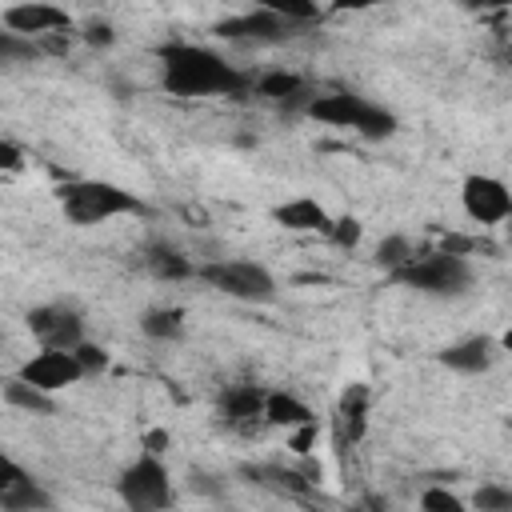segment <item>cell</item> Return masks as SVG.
I'll return each mask as SVG.
<instances>
[{"mask_svg":"<svg viewBox=\"0 0 512 512\" xmlns=\"http://www.w3.org/2000/svg\"><path fill=\"white\" fill-rule=\"evenodd\" d=\"M168 444H172L168 428H148V432H144V452H148V456H164Z\"/></svg>","mask_w":512,"mask_h":512,"instance_id":"cell-35","label":"cell"},{"mask_svg":"<svg viewBox=\"0 0 512 512\" xmlns=\"http://www.w3.org/2000/svg\"><path fill=\"white\" fill-rule=\"evenodd\" d=\"M496 352H500V344L492 336H468V340L448 344L440 352V364L452 368V372H468L472 376V372H488L492 360H496Z\"/></svg>","mask_w":512,"mask_h":512,"instance_id":"cell-14","label":"cell"},{"mask_svg":"<svg viewBox=\"0 0 512 512\" xmlns=\"http://www.w3.org/2000/svg\"><path fill=\"white\" fill-rule=\"evenodd\" d=\"M360 236H364V224H360L356 216H332L328 240H332L336 248H356V244H360Z\"/></svg>","mask_w":512,"mask_h":512,"instance_id":"cell-27","label":"cell"},{"mask_svg":"<svg viewBox=\"0 0 512 512\" xmlns=\"http://www.w3.org/2000/svg\"><path fill=\"white\" fill-rule=\"evenodd\" d=\"M216 36H224V40H256V44H280V40L296 36V24H288L272 8H252L244 16L220 20L216 24Z\"/></svg>","mask_w":512,"mask_h":512,"instance_id":"cell-10","label":"cell"},{"mask_svg":"<svg viewBox=\"0 0 512 512\" xmlns=\"http://www.w3.org/2000/svg\"><path fill=\"white\" fill-rule=\"evenodd\" d=\"M72 360L80 364L84 376H92V372H104L112 356H108V348H100V344H92V340H80V344L72 348Z\"/></svg>","mask_w":512,"mask_h":512,"instance_id":"cell-26","label":"cell"},{"mask_svg":"<svg viewBox=\"0 0 512 512\" xmlns=\"http://www.w3.org/2000/svg\"><path fill=\"white\" fill-rule=\"evenodd\" d=\"M188 488L200 492V496H220V492H224V484H216V476L204 472V468H192V472H188Z\"/></svg>","mask_w":512,"mask_h":512,"instance_id":"cell-32","label":"cell"},{"mask_svg":"<svg viewBox=\"0 0 512 512\" xmlns=\"http://www.w3.org/2000/svg\"><path fill=\"white\" fill-rule=\"evenodd\" d=\"M4 28L16 32V36L40 40V36L68 32L72 16L64 8H52V4H12V8H4Z\"/></svg>","mask_w":512,"mask_h":512,"instance_id":"cell-11","label":"cell"},{"mask_svg":"<svg viewBox=\"0 0 512 512\" xmlns=\"http://www.w3.org/2000/svg\"><path fill=\"white\" fill-rule=\"evenodd\" d=\"M272 220L280 228H288V232H320V236H328V228H332L328 208L320 200H312V196H296L288 204H276L272 208Z\"/></svg>","mask_w":512,"mask_h":512,"instance_id":"cell-13","label":"cell"},{"mask_svg":"<svg viewBox=\"0 0 512 512\" xmlns=\"http://www.w3.org/2000/svg\"><path fill=\"white\" fill-rule=\"evenodd\" d=\"M24 168V148L12 140H0V172H20Z\"/></svg>","mask_w":512,"mask_h":512,"instance_id":"cell-34","label":"cell"},{"mask_svg":"<svg viewBox=\"0 0 512 512\" xmlns=\"http://www.w3.org/2000/svg\"><path fill=\"white\" fill-rule=\"evenodd\" d=\"M476 512H512V492L504 484H480L472 496Z\"/></svg>","mask_w":512,"mask_h":512,"instance_id":"cell-25","label":"cell"},{"mask_svg":"<svg viewBox=\"0 0 512 512\" xmlns=\"http://www.w3.org/2000/svg\"><path fill=\"white\" fill-rule=\"evenodd\" d=\"M116 492L128 512H168L172 508V476L160 456L140 452L116 480Z\"/></svg>","mask_w":512,"mask_h":512,"instance_id":"cell-5","label":"cell"},{"mask_svg":"<svg viewBox=\"0 0 512 512\" xmlns=\"http://www.w3.org/2000/svg\"><path fill=\"white\" fill-rule=\"evenodd\" d=\"M196 276L204 284H212L216 292L244 300V304H268L276 296L272 272L264 264H252V260H208L196 268Z\"/></svg>","mask_w":512,"mask_h":512,"instance_id":"cell-6","label":"cell"},{"mask_svg":"<svg viewBox=\"0 0 512 512\" xmlns=\"http://www.w3.org/2000/svg\"><path fill=\"white\" fill-rule=\"evenodd\" d=\"M308 116L312 120H324V124H336V128H352L368 140H384L396 132V116L364 96H352V92H332V96H316L308 100Z\"/></svg>","mask_w":512,"mask_h":512,"instance_id":"cell-3","label":"cell"},{"mask_svg":"<svg viewBox=\"0 0 512 512\" xmlns=\"http://www.w3.org/2000/svg\"><path fill=\"white\" fill-rule=\"evenodd\" d=\"M44 52H40V44L36 40H28V36H16V32H0V68H16V64H32V60H40Z\"/></svg>","mask_w":512,"mask_h":512,"instance_id":"cell-22","label":"cell"},{"mask_svg":"<svg viewBox=\"0 0 512 512\" xmlns=\"http://www.w3.org/2000/svg\"><path fill=\"white\" fill-rule=\"evenodd\" d=\"M460 204H464V212H468L472 224L492 228V224H504V220H508V212H512V192H508L504 180H496V176H480V172H476V176L464 180V188H460Z\"/></svg>","mask_w":512,"mask_h":512,"instance_id":"cell-8","label":"cell"},{"mask_svg":"<svg viewBox=\"0 0 512 512\" xmlns=\"http://www.w3.org/2000/svg\"><path fill=\"white\" fill-rule=\"evenodd\" d=\"M368 412H372V392L364 380H352L344 384L340 400H336V420H340V436L348 444H360L364 432H368Z\"/></svg>","mask_w":512,"mask_h":512,"instance_id":"cell-12","label":"cell"},{"mask_svg":"<svg viewBox=\"0 0 512 512\" xmlns=\"http://www.w3.org/2000/svg\"><path fill=\"white\" fill-rule=\"evenodd\" d=\"M264 8H272L276 16H284L288 24H300V20H312L320 8L316 4H308V0H268Z\"/></svg>","mask_w":512,"mask_h":512,"instance_id":"cell-28","label":"cell"},{"mask_svg":"<svg viewBox=\"0 0 512 512\" xmlns=\"http://www.w3.org/2000/svg\"><path fill=\"white\" fill-rule=\"evenodd\" d=\"M404 288H416L424 296H464L472 288V264L464 256H444V252H428V256H412L400 272H392Z\"/></svg>","mask_w":512,"mask_h":512,"instance_id":"cell-4","label":"cell"},{"mask_svg":"<svg viewBox=\"0 0 512 512\" xmlns=\"http://www.w3.org/2000/svg\"><path fill=\"white\" fill-rule=\"evenodd\" d=\"M28 332L40 340V348H56V352H72L84 340V320L76 308L68 304H36L24 316Z\"/></svg>","mask_w":512,"mask_h":512,"instance_id":"cell-7","label":"cell"},{"mask_svg":"<svg viewBox=\"0 0 512 512\" xmlns=\"http://www.w3.org/2000/svg\"><path fill=\"white\" fill-rule=\"evenodd\" d=\"M420 512H468V504L456 492H448L444 484H428L420 492Z\"/></svg>","mask_w":512,"mask_h":512,"instance_id":"cell-24","label":"cell"},{"mask_svg":"<svg viewBox=\"0 0 512 512\" xmlns=\"http://www.w3.org/2000/svg\"><path fill=\"white\" fill-rule=\"evenodd\" d=\"M256 92L268 96V100H276V104H288V100L304 96V80L296 72H264L256 80Z\"/></svg>","mask_w":512,"mask_h":512,"instance_id":"cell-21","label":"cell"},{"mask_svg":"<svg viewBox=\"0 0 512 512\" xmlns=\"http://www.w3.org/2000/svg\"><path fill=\"white\" fill-rule=\"evenodd\" d=\"M144 260H148V272L160 276V280H188V276H196L192 260L184 252H176L172 244H152Z\"/></svg>","mask_w":512,"mask_h":512,"instance_id":"cell-18","label":"cell"},{"mask_svg":"<svg viewBox=\"0 0 512 512\" xmlns=\"http://www.w3.org/2000/svg\"><path fill=\"white\" fill-rule=\"evenodd\" d=\"M112 40H116V32H112L108 20H88V24H84V44H92V48H108Z\"/></svg>","mask_w":512,"mask_h":512,"instance_id":"cell-31","label":"cell"},{"mask_svg":"<svg viewBox=\"0 0 512 512\" xmlns=\"http://www.w3.org/2000/svg\"><path fill=\"white\" fill-rule=\"evenodd\" d=\"M220 420L228 424H256L264 420V388L260 384H232L220 396Z\"/></svg>","mask_w":512,"mask_h":512,"instance_id":"cell-15","label":"cell"},{"mask_svg":"<svg viewBox=\"0 0 512 512\" xmlns=\"http://www.w3.org/2000/svg\"><path fill=\"white\" fill-rule=\"evenodd\" d=\"M316 432H320L316 420H312V424H300V428H288V448H292L296 456H308L312 444H316Z\"/></svg>","mask_w":512,"mask_h":512,"instance_id":"cell-29","label":"cell"},{"mask_svg":"<svg viewBox=\"0 0 512 512\" xmlns=\"http://www.w3.org/2000/svg\"><path fill=\"white\" fill-rule=\"evenodd\" d=\"M412 256H416V252H412V240L400 236V232H392V236H384V240L376 244V256H372V260H376L380 268H388V272H400Z\"/></svg>","mask_w":512,"mask_h":512,"instance_id":"cell-23","label":"cell"},{"mask_svg":"<svg viewBox=\"0 0 512 512\" xmlns=\"http://www.w3.org/2000/svg\"><path fill=\"white\" fill-rule=\"evenodd\" d=\"M4 400H8L12 408H20V412H36V416H52V412H56V400H52L48 392L24 384L20 376H16V380H4Z\"/></svg>","mask_w":512,"mask_h":512,"instance_id":"cell-19","label":"cell"},{"mask_svg":"<svg viewBox=\"0 0 512 512\" xmlns=\"http://www.w3.org/2000/svg\"><path fill=\"white\" fill-rule=\"evenodd\" d=\"M24 476H28V472H24V468H20L12 456H4V452H0V496H4L8 488H16Z\"/></svg>","mask_w":512,"mask_h":512,"instance_id":"cell-33","label":"cell"},{"mask_svg":"<svg viewBox=\"0 0 512 512\" xmlns=\"http://www.w3.org/2000/svg\"><path fill=\"white\" fill-rule=\"evenodd\" d=\"M260 476H272L284 492H308V480L300 476V472H288V468H256Z\"/></svg>","mask_w":512,"mask_h":512,"instance_id":"cell-30","label":"cell"},{"mask_svg":"<svg viewBox=\"0 0 512 512\" xmlns=\"http://www.w3.org/2000/svg\"><path fill=\"white\" fill-rule=\"evenodd\" d=\"M160 84L172 96H244L248 76L236 72L232 64H224V56H216L212 48L200 44H160Z\"/></svg>","mask_w":512,"mask_h":512,"instance_id":"cell-1","label":"cell"},{"mask_svg":"<svg viewBox=\"0 0 512 512\" xmlns=\"http://www.w3.org/2000/svg\"><path fill=\"white\" fill-rule=\"evenodd\" d=\"M264 420L276 424V428H300V424H312L316 412L300 396L276 388V392H264Z\"/></svg>","mask_w":512,"mask_h":512,"instance_id":"cell-16","label":"cell"},{"mask_svg":"<svg viewBox=\"0 0 512 512\" xmlns=\"http://www.w3.org/2000/svg\"><path fill=\"white\" fill-rule=\"evenodd\" d=\"M20 380L52 396V392H60V388H72V384H80V380H84V372H80V364L72 360V352L40 348L32 360H24V368H20Z\"/></svg>","mask_w":512,"mask_h":512,"instance_id":"cell-9","label":"cell"},{"mask_svg":"<svg viewBox=\"0 0 512 512\" xmlns=\"http://www.w3.org/2000/svg\"><path fill=\"white\" fill-rule=\"evenodd\" d=\"M140 332L152 340H180L184 336V308H148L140 316Z\"/></svg>","mask_w":512,"mask_h":512,"instance_id":"cell-20","label":"cell"},{"mask_svg":"<svg viewBox=\"0 0 512 512\" xmlns=\"http://www.w3.org/2000/svg\"><path fill=\"white\" fill-rule=\"evenodd\" d=\"M60 208L72 224L88 228V224H104L112 216H144L148 204L132 192H124L120 184L108 180H72L60 188Z\"/></svg>","mask_w":512,"mask_h":512,"instance_id":"cell-2","label":"cell"},{"mask_svg":"<svg viewBox=\"0 0 512 512\" xmlns=\"http://www.w3.org/2000/svg\"><path fill=\"white\" fill-rule=\"evenodd\" d=\"M0 508H4V512H44V508H52V496H48L44 484L28 472L16 488H8V492L0 496Z\"/></svg>","mask_w":512,"mask_h":512,"instance_id":"cell-17","label":"cell"}]
</instances>
